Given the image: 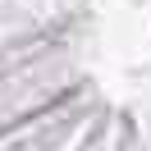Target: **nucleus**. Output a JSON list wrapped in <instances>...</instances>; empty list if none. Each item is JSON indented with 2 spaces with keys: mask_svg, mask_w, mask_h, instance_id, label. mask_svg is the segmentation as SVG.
Instances as JSON below:
<instances>
[]
</instances>
